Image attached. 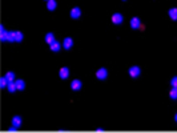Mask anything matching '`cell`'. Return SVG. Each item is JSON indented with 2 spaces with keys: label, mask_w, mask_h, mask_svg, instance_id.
I'll return each instance as SVG.
<instances>
[{
  "label": "cell",
  "mask_w": 177,
  "mask_h": 133,
  "mask_svg": "<svg viewBox=\"0 0 177 133\" xmlns=\"http://www.w3.org/2000/svg\"><path fill=\"white\" fill-rule=\"evenodd\" d=\"M81 87H83V82H81V80H79V79L72 80V82H71V89H72V91H80Z\"/></svg>",
  "instance_id": "52a82bcc"
},
{
  "label": "cell",
  "mask_w": 177,
  "mask_h": 133,
  "mask_svg": "<svg viewBox=\"0 0 177 133\" xmlns=\"http://www.w3.org/2000/svg\"><path fill=\"white\" fill-rule=\"evenodd\" d=\"M168 15H169V17H171L173 21H176L177 20V8L176 7H173V8H171V10L168 11Z\"/></svg>",
  "instance_id": "8fae6325"
},
{
  "label": "cell",
  "mask_w": 177,
  "mask_h": 133,
  "mask_svg": "<svg viewBox=\"0 0 177 133\" xmlns=\"http://www.w3.org/2000/svg\"><path fill=\"white\" fill-rule=\"evenodd\" d=\"M108 77V71L107 68H99L96 71V79L99 80H105Z\"/></svg>",
  "instance_id": "7a4b0ae2"
},
{
  "label": "cell",
  "mask_w": 177,
  "mask_h": 133,
  "mask_svg": "<svg viewBox=\"0 0 177 133\" xmlns=\"http://www.w3.org/2000/svg\"><path fill=\"white\" fill-rule=\"evenodd\" d=\"M7 89H8V92L10 93H15L17 91V87H16V82L15 81H11L8 82V85H7Z\"/></svg>",
  "instance_id": "5bb4252c"
},
{
  "label": "cell",
  "mask_w": 177,
  "mask_h": 133,
  "mask_svg": "<svg viewBox=\"0 0 177 133\" xmlns=\"http://www.w3.org/2000/svg\"><path fill=\"white\" fill-rule=\"evenodd\" d=\"M171 87L172 88H177V76H174V77L171 79Z\"/></svg>",
  "instance_id": "d6986e66"
},
{
  "label": "cell",
  "mask_w": 177,
  "mask_h": 133,
  "mask_svg": "<svg viewBox=\"0 0 177 133\" xmlns=\"http://www.w3.org/2000/svg\"><path fill=\"white\" fill-rule=\"evenodd\" d=\"M123 1H126V0H123Z\"/></svg>",
  "instance_id": "7402d4cb"
},
{
  "label": "cell",
  "mask_w": 177,
  "mask_h": 133,
  "mask_svg": "<svg viewBox=\"0 0 177 133\" xmlns=\"http://www.w3.org/2000/svg\"><path fill=\"white\" fill-rule=\"evenodd\" d=\"M57 7L56 0H47V8L48 11H55Z\"/></svg>",
  "instance_id": "7c38bea8"
},
{
  "label": "cell",
  "mask_w": 177,
  "mask_h": 133,
  "mask_svg": "<svg viewBox=\"0 0 177 133\" xmlns=\"http://www.w3.org/2000/svg\"><path fill=\"white\" fill-rule=\"evenodd\" d=\"M15 82H16V87H17V91H24L25 88L24 80H15Z\"/></svg>",
  "instance_id": "9a60e30c"
},
{
  "label": "cell",
  "mask_w": 177,
  "mask_h": 133,
  "mask_svg": "<svg viewBox=\"0 0 177 133\" xmlns=\"http://www.w3.org/2000/svg\"><path fill=\"white\" fill-rule=\"evenodd\" d=\"M51 47V51L52 52H59L61 49V47H63V44H61V43H59V41H56L55 40L53 43H52V44L49 45Z\"/></svg>",
  "instance_id": "30bf717a"
},
{
  "label": "cell",
  "mask_w": 177,
  "mask_h": 133,
  "mask_svg": "<svg viewBox=\"0 0 177 133\" xmlns=\"http://www.w3.org/2000/svg\"><path fill=\"white\" fill-rule=\"evenodd\" d=\"M8 82H10V81L7 80V77H6V76L1 77V87H3V88H6V87L8 85Z\"/></svg>",
  "instance_id": "ffe728a7"
},
{
  "label": "cell",
  "mask_w": 177,
  "mask_h": 133,
  "mask_svg": "<svg viewBox=\"0 0 177 133\" xmlns=\"http://www.w3.org/2000/svg\"><path fill=\"white\" fill-rule=\"evenodd\" d=\"M23 124V120L20 116H13L12 118V123H11V125H12V129H16V128H20Z\"/></svg>",
  "instance_id": "8992f818"
},
{
  "label": "cell",
  "mask_w": 177,
  "mask_h": 133,
  "mask_svg": "<svg viewBox=\"0 0 177 133\" xmlns=\"http://www.w3.org/2000/svg\"><path fill=\"white\" fill-rule=\"evenodd\" d=\"M44 40H45V43H47V44H49V45H51V44H52V43L55 41V35L52 33V32H48L47 35H45Z\"/></svg>",
  "instance_id": "4fadbf2b"
},
{
  "label": "cell",
  "mask_w": 177,
  "mask_h": 133,
  "mask_svg": "<svg viewBox=\"0 0 177 133\" xmlns=\"http://www.w3.org/2000/svg\"><path fill=\"white\" fill-rule=\"evenodd\" d=\"M24 39V35H23L20 31H15V41H22Z\"/></svg>",
  "instance_id": "2e32d148"
},
{
  "label": "cell",
  "mask_w": 177,
  "mask_h": 133,
  "mask_svg": "<svg viewBox=\"0 0 177 133\" xmlns=\"http://www.w3.org/2000/svg\"><path fill=\"white\" fill-rule=\"evenodd\" d=\"M128 73H129V76L130 77H133V79H136V77H139L140 76V73H141V69H140V66H137V65H132L128 69Z\"/></svg>",
  "instance_id": "6da1fadb"
},
{
  "label": "cell",
  "mask_w": 177,
  "mask_h": 133,
  "mask_svg": "<svg viewBox=\"0 0 177 133\" xmlns=\"http://www.w3.org/2000/svg\"><path fill=\"white\" fill-rule=\"evenodd\" d=\"M111 19H112V23H113V24L119 26V24H121V23L124 21V16L121 15V13L116 12V13H113V15H112Z\"/></svg>",
  "instance_id": "3957f363"
},
{
  "label": "cell",
  "mask_w": 177,
  "mask_h": 133,
  "mask_svg": "<svg viewBox=\"0 0 177 133\" xmlns=\"http://www.w3.org/2000/svg\"><path fill=\"white\" fill-rule=\"evenodd\" d=\"M72 45H73V40H72V37H65L64 39V41H63V47H64V49H71L72 48Z\"/></svg>",
  "instance_id": "9c48e42d"
},
{
  "label": "cell",
  "mask_w": 177,
  "mask_h": 133,
  "mask_svg": "<svg viewBox=\"0 0 177 133\" xmlns=\"http://www.w3.org/2000/svg\"><path fill=\"white\" fill-rule=\"evenodd\" d=\"M169 97L172 100H177V88H172L171 92H169Z\"/></svg>",
  "instance_id": "e0dca14e"
},
{
  "label": "cell",
  "mask_w": 177,
  "mask_h": 133,
  "mask_svg": "<svg viewBox=\"0 0 177 133\" xmlns=\"http://www.w3.org/2000/svg\"><path fill=\"white\" fill-rule=\"evenodd\" d=\"M129 24H130V28H132V29H140V28H142L141 21H140L139 17H132Z\"/></svg>",
  "instance_id": "277c9868"
},
{
  "label": "cell",
  "mask_w": 177,
  "mask_h": 133,
  "mask_svg": "<svg viewBox=\"0 0 177 133\" xmlns=\"http://www.w3.org/2000/svg\"><path fill=\"white\" fill-rule=\"evenodd\" d=\"M6 77H7V80H8V81H15V73L13 72H7V75H6Z\"/></svg>",
  "instance_id": "ac0fdd59"
},
{
  "label": "cell",
  "mask_w": 177,
  "mask_h": 133,
  "mask_svg": "<svg viewBox=\"0 0 177 133\" xmlns=\"http://www.w3.org/2000/svg\"><path fill=\"white\" fill-rule=\"evenodd\" d=\"M69 16H71V19H75V20L79 19L80 16H81V10H80L79 7H73L69 12Z\"/></svg>",
  "instance_id": "5b68a950"
},
{
  "label": "cell",
  "mask_w": 177,
  "mask_h": 133,
  "mask_svg": "<svg viewBox=\"0 0 177 133\" xmlns=\"http://www.w3.org/2000/svg\"><path fill=\"white\" fill-rule=\"evenodd\" d=\"M174 121H176V123H177V113L174 114Z\"/></svg>",
  "instance_id": "44dd1931"
},
{
  "label": "cell",
  "mask_w": 177,
  "mask_h": 133,
  "mask_svg": "<svg viewBox=\"0 0 177 133\" xmlns=\"http://www.w3.org/2000/svg\"><path fill=\"white\" fill-rule=\"evenodd\" d=\"M59 76H60L61 80L68 79V76H69V68H68V66H63V68H60V71H59Z\"/></svg>",
  "instance_id": "ba28073f"
}]
</instances>
